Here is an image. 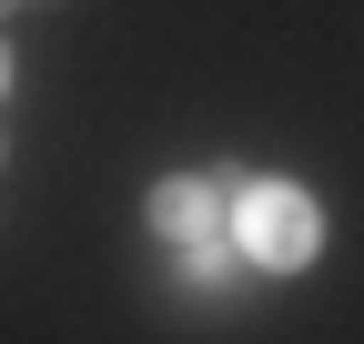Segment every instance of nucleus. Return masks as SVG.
I'll list each match as a JSON object with an SVG mask.
<instances>
[{
    "label": "nucleus",
    "mask_w": 364,
    "mask_h": 344,
    "mask_svg": "<svg viewBox=\"0 0 364 344\" xmlns=\"http://www.w3.org/2000/svg\"><path fill=\"white\" fill-rule=\"evenodd\" d=\"M324 203H314L304 183H284V172H243L233 193H223V243H233V264L253 274H314L324 264Z\"/></svg>",
    "instance_id": "nucleus-1"
},
{
    "label": "nucleus",
    "mask_w": 364,
    "mask_h": 344,
    "mask_svg": "<svg viewBox=\"0 0 364 344\" xmlns=\"http://www.w3.org/2000/svg\"><path fill=\"white\" fill-rule=\"evenodd\" d=\"M223 172H162V183L142 193V223L162 233V243H213L223 233Z\"/></svg>",
    "instance_id": "nucleus-2"
},
{
    "label": "nucleus",
    "mask_w": 364,
    "mask_h": 344,
    "mask_svg": "<svg viewBox=\"0 0 364 344\" xmlns=\"http://www.w3.org/2000/svg\"><path fill=\"white\" fill-rule=\"evenodd\" d=\"M0 152H11V142H0Z\"/></svg>",
    "instance_id": "nucleus-6"
},
{
    "label": "nucleus",
    "mask_w": 364,
    "mask_h": 344,
    "mask_svg": "<svg viewBox=\"0 0 364 344\" xmlns=\"http://www.w3.org/2000/svg\"><path fill=\"white\" fill-rule=\"evenodd\" d=\"M11 81H21V51H11V41H0V102H11Z\"/></svg>",
    "instance_id": "nucleus-4"
},
{
    "label": "nucleus",
    "mask_w": 364,
    "mask_h": 344,
    "mask_svg": "<svg viewBox=\"0 0 364 344\" xmlns=\"http://www.w3.org/2000/svg\"><path fill=\"white\" fill-rule=\"evenodd\" d=\"M0 11H21V0H0Z\"/></svg>",
    "instance_id": "nucleus-5"
},
{
    "label": "nucleus",
    "mask_w": 364,
    "mask_h": 344,
    "mask_svg": "<svg viewBox=\"0 0 364 344\" xmlns=\"http://www.w3.org/2000/svg\"><path fill=\"white\" fill-rule=\"evenodd\" d=\"M172 274H182V294H213V284H233V243H172Z\"/></svg>",
    "instance_id": "nucleus-3"
}]
</instances>
